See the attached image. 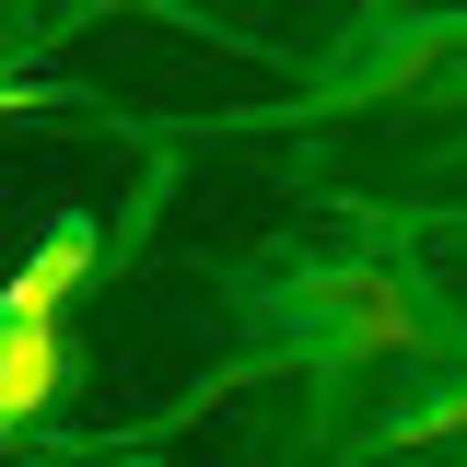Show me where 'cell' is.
I'll return each instance as SVG.
<instances>
[{"instance_id": "obj_1", "label": "cell", "mask_w": 467, "mask_h": 467, "mask_svg": "<svg viewBox=\"0 0 467 467\" xmlns=\"http://www.w3.org/2000/svg\"><path fill=\"white\" fill-rule=\"evenodd\" d=\"M82 269H94V234H47V245L24 257V281L0 292V327H58V304H70Z\"/></svg>"}, {"instance_id": "obj_2", "label": "cell", "mask_w": 467, "mask_h": 467, "mask_svg": "<svg viewBox=\"0 0 467 467\" xmlns=\"http://www.w3.org/2000/svg\"><path fill=\"white\" fill-rule=\"evenodd\" d=\"M58 398V327H0V432H24Z\"/></svg>"}]
</instances>
